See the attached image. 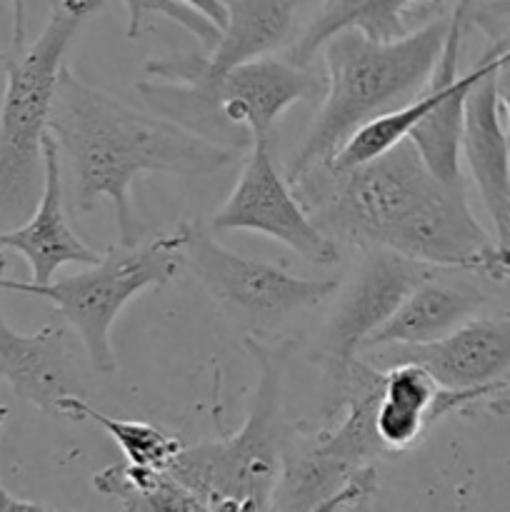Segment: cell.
<instances>
[{
    "label": "cell",
    "instance_id": "6da1fadb",
    "mask_svg": "<svg viewBox=\"0 0 510 512\" xmlns=\"http://www.w3.org/2000/svg\"><path fill=\"white\" fill-rule=\"evenodd\" d=\"M290 185L335 243L505 280L495 238L470 210L465 183L430 173L410 138L353 168L318 163Z\"/></svg>",
    "mask_w": 510,
    "mask_h": 512
},
{
    "label": "cell",
    "instance_id": "7a4b0ae2",
    "mask_svg": "<svg viewBox=\"0 0 510 512\" xmlns=\"http://www.w3.org/2000/svg\"><path fill=\"white\" fill-rule=\"evenodd\" d=\"M50 135L73 168L80 213H90L100 198H108L115 208L118 238L125 245L140 243V223L130 203V188L140 175L200 178L220 173L243 155L240 148L178 120L130 108L80 80L65 65L55 85Z\"/></svg>",
    "mask_w": 510,
    "mask_h": 512
},
{
    "label": "cell",
    "instance_id": "3957f363",
    "mask_svg": "<svg viewBox=\"0 0 510 512\" xmlns=\"http://www.w3.org/2000/svg\"><path fill=\"white\" fill-rule=\"evenodd\" d=\"M448 25L450 15H440L398 40H370L358 30L333 35L323 45V103L288 160V183L328 163L365 123L410 103L438 65Z\"/></svg>",
    "mask_w": 510,
    "mask_h": 512
},
{
    "label": "cell",
    "instance_id": "277c9868",
    "mask_svg": "<svg viewBox=\"0 0 510 512\" xmlns=\"http://www.w3.org/2000/svg\"><path fill=\"white\" fill-rule=\"evenodd\" d=\"M108 0H53L33 43L25 45L23 0H15V38L0 53L5 90L0 100V230L35 210L43 190V143L50 133L55 85L63 58L85 20Z\"/></svg>",
    "mask_w": 510,
    "mask_h": 512
},
{
    "label": "cell",
    "instance_id": "5b68a950",
    "mask_svg": "<svg viewBox=\"0 0 510 512\" xmlns=\"http://www.w3.org/2000/svg\"><path fill=\"white\" fill-rule=\"evenodd\" d=\"M243 345L258 365V383L240 430L183 448L170 465V473L208 510H270L283 470L290 433L283 420V383L295 340L245 335Z\"/></svg>",
    "mask_w": 510,
    "mask_h": 512
},
{
    "label": "cell",
    "instance_id": "8992f818",
    "mask_svg": "<svg viewBox=\"0 0 510 512\" xmlns=\"http://www.w3.org/2000/svg\"><path fill=\"white\" fill-rule=\"evenodd\" d=\"M383 370L358 360L350 398L320 428H290L283 470L273 495L275 510H358L378 490V465L393 460L375 430Z\"/></svg>",
    "mask_w": 510,
    "mask_h": 512
},
{
    "label": "cell",
    "instance_id": "52a82bcc",
    "mask_svg": "<svg viewBox=\"0 0 510 512\" xmlns=\"http://www.w3.org/2000/svg\"><path fill=\"white\" fill-rule=\"evenodd\" d=\"M183 273L180 228L158 235L148 245H110L88 270L45 285L0 278V288L35 295L58 308L65 323L78 333L90 368L100 375L118 370L110 330L120 310L150 288H165Z\"/></svg>",
    "mask_w": 510,
    "mask_h": 512
},
{
    "label": "cell",
    "instance_id": "ba28073f",
    "mask_svg": "<svg viewBox=\"0 0 510 512\" xmlns=\"http://www.w3.org/2000/svg\"><path fill=\"white\" fill-rule=\"evenodd\" d=\"M178 228L183 235V273H188L228 318L248 328V335L278 328L330 295H338V280L298 278L280 265L243 258L223 248L200 220Z\"/></svg>",
    "mask_w": 510,
    "mask_h": 512
},
{
    "label": "cell",
    "instance_id": "9c48e42d",
    "mask_svg": "<svg viewBox=\"0 0 510 512\" xmlns=\"http://www.w3.org/2000/svg\"><path fill=\"white\" fill-rule=\"evenodd\" d=\"M360 253L363 258L348 288L340 290L313 353V360L323 370V423L333 420L348 403L355 363L370 335L395 313L415 285L443 270L388 250Z\"/></svg>",
    "mask_w": 510,
    "mask_h": 512
},
{
    "label": "cell",
    "instance_id": "30bf717a",
    "mask_svg": "<svg viewBox=\"0 0 510 512\" xmlns=\"http://www.w3.org/2000/svg\"><path fill=\"white\" fill-rule=\"evenodd\" d=\"M213 230L268 235L313 265H335L340 245L315 225L270 155V140H253L243 170L225 203L215 210Z\"/></svg>",
    "mask_w": 510,
    "mask_h": 512
},
{
    "label": "cell",
    "instance_id": "8fae6325",
    "mask_svg": "<svg viewBox=\"0 0 510 512\" xmlns=\"http://www.w3.org/2000/svg\"><path fill=\"white\" fill-rule=\"evenodd\" d=\"M370 353H378V368L413 360L443 388L493 393L510 380V315L470 318L433 343L390 345Z\"/></svg>",
    "mask_w": 510,
    "mask_h": 512
},
{
    "label": "cell",
    "instance_id": "7c38bea8",
    "mask_svg": "<svg viewBox=\"0 0 510 512\" xmlns=\"http://www.w3.org/2000/svg\"><path fill=\"white\" fill-rule=\"evenodd\" d=\"M495 68L498 63L468 95L460 155L468 163L470 178L493 223L500 268L510 278V148L495 98Z\"/></svg>",
    "mask_w": 510,
    "mask_h": 512
},
{
    "label": "cell",
    "instance_id": "4fadbf2b",
    "mask_svg": "<svg viewBox=\"0 0 510 512\" xmlns=\"http://www.w3.org/2000/svg\"><path fill=\"white\" fill-rule=\"evenodd\" d=\"M375 400V430L393 455L413 448L435 423L460 410L475 408L490 393L443 388L413 360L385 365Z\"/></svg>",
    "mask_w": 510,
    "mask_h": 512
},
{
    "label": "cell",
    "instance_id": "5bb4252c",
    "mask_svg": "<svg viewBox=\"0 0 510 512\" xmlns=\"http://www.w3.org/2000/svg\"><path fill=\"white\" fill-rule=\"evenodd\" d=\"M0 248L15 250L28 260L30 283L35 285L50 283L63 265H90L100 258L98 250L85 245L65 220L60 148L50 133L43 143V190L38 205L20 225L0 230Z\"/></svg>",
    "mask_w": 510,
    "mask_h": 512
},
{
    "label": "cell",
    "instance_id": "9a60e30c",
    "mask_svg": "<svg viewBox=\"0 0 510 512\" xmlns=\"http://www.w3.org/2000/svg\"><path fill=\"white\" fill-rule=\"evenodd\" d=\"M453 273L455 270H438L415 285L395 313L370 335L363 353L390 345L433 343L475 318L488 303V295L468 280H455Z\"/></svg>",
    "mask_w": 510,
    "mask_h": 512
},
{
    "label": "cell",
    "instance_id": "2e32d148",
    "mask_svg": "<svg viewBox=\"0 0 510 512\" xmlns=\"http://www.w3.org/2000/svg\"><path fill=\"white\" fill-rule=\"evenodd\" d=\"M0 380L25 403L55 415L58 400L78 393L65 330L45 325L38 333H18L0 315Z\"/></svg>",
    "mask_w": 510,
    "mask_h": 512
},
{
    "label": "cell",
    "instance_id": "e0dca14e",
    "mask_svg": "<svg viewBox=\"0 0 510 512\" xmlns=\"http://www.w3.org/2000/svg\"><path fill=\"white\" fill-rule=\"evenodd\" d=\"M225 5V28L210 53H185V63L198 73L218 75L245 60L273 55L288 48L295 20L310 0H220Z\"/></svg>",
    "mask_w": 510,
    "mask_h": 512
},
{
    "label": "cell",
    "instance_id": "ac0fdd59",
    "mask_svg": "<svg viewBox=\"0 0 510 512\" xmlns=\"http://www.w3.org/2000/svg\"><path fill=\"white\" fill-rule=\"evenodd\" d=\"M443 5V0H323L313 23L288 45V58L313 65L333 35L358 30L370 40H398L410 33L408 15L415 5Z\"/></svg>",
    "mask_w": 510,
    "mask_h": 512
},
{
    "label": "cell",
    "instance_id": "d6986e66",
    "mask_svg": "<svg viewBox=\"0 0 510 512\" xmlns=\"http://www.w3.org/2000/svg\"><path fill=\"white\" fill-rule=\"evenodd\" d=\"M93 488L105 498H113L125 510H208L193 490L185 488L170 473V468H145L125 460L95 473Z\"/></svg>",
    "mask_w": 510,
    "mask_h": 512
},
{
    "label": "cell",
    "instance_id": "ffe728a7",
    "mask_svg": "<svg viewBox=\"0 0 510 512\" xmlns=\"http://www.w3.org/2000/svg\"><path fill=\"white\" fill-rule=\"evenodd\" d=\"M55 415H65L70 420H88L115 440L123 458L133 465H145V468L168 470L185 448L180 438L170 435L168 430L150 423H138V420H120L95 410L88 400L80 398L78 393H70L58 400Z\"/></svg>",
    "mask_w": 510,
    "mask_h": 512
},
{
    "label": "cell",
    "instance_id": "44dd1931",
    "mask_svg": "<svg viewBox=\"0 0 510 512\" xmlns=\"http://www.w3.org/2000/svg\"><path fill=\"white\" fill-rule=\"evenodd\" d=\"M123 3L125 10H128V30H125L128 38H138L145 15H163V18L178 23L180 28L188 30L190 35H195L198 43L203 45L208 53L218 45L220 33H223V30L215 23H210L205 15L188 8V5H183L180 0H123Z\"/></svg>",
    "mask_w": 510,
    "mask_h": 512
},
{
    "label": "cell",
    "instance_id": "7402d4cb",
    "mask_svg": "<svg viewBox=\"0 0 510 512\" xmlns=\"http://www.w3.org/2000/svg\"><path fill=\"white\" fill-rule=\"evenodd\" d=\"M500 43L498 68H495V98H498L500 120H503L505 138L510 148V35H498Z\"/></svg>",
    "mask_w": 510,
    "mask_h": 512
},
{
    "label": "cell",
    "instance_id": "603a6c76",
    "mask_svg": "<svg viewBox=\"0 0 510 512\" xmlns=\"http://www.w3.org/2000/svg\"><path fill=\"white\" fill-rule=\"evenodd\" d=\"M183 5H188V8L198 10L200 15H205V18L210 20V23L218 25L220 30L225 28V20H228V13H225V5L220 3V0H180Z\"/></svg>",
    "mask_w": 510,
    "mask_h": 512
},
{
    "label": "cell",
    "instance_id": "cb8c5ba5",
    "mask_svg": "<svg viewBox=\"0 0 510 512\" xmlns=\"http://www.w3.org/2000/svg\"><path fill=\"white\" fill-rule=\"evenodd\" d=\"M5 510H48L45 505H38V503H30V500H20V498H13V495L8 493V490L0 485V512Z\"/></svg>",
    "mask_w": 510,
    "mask_h": 512
},
{
    "label": "cell",
    "instance_id": "d4e9b609",
    "mask_svg": "<svg viewBox=\"0 0 510 512\" xmlns=\"http://www.w3.org/2000/svg\"><path fill=\"white\" fill-rule=\"evenodd\" d=\"M8 415H10L8 405H0V428H3V423L8 420Z\"/></svg>",
    "mask_w": 510,
    "mask_h": 512
},
{
    "label": "cell",
    "instance_id": "484cf974",
    "mask_svg": "<svg viewBox=\"0 0 510 512\" xmlns=\"http://www.w3.org/2000/svg\"><path fill=\"white\" fill-rule=\"evenodd\" d=\"M5 268H8V260H5L3 248H0V278H5Z\"/></svg>",
    "mask_w": 510,
    "mask_h": 512
}]
</instances>
